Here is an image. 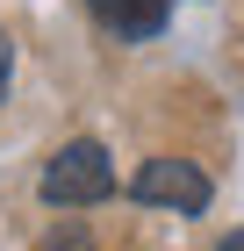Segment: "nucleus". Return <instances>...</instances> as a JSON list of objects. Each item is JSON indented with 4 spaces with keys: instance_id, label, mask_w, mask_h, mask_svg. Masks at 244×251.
Listing matches in <instances>:
<instances>
[{
    "instance_id": "f257e3e1",
    "label": "nucleus",
    "mask_w": 244,
    "mask_h": 251,
    "mask_svg": "<svg viewBox=\"0 0 244 251\" xmlns=\"http://www.w3.org/2000/svg\"><path fill=\"white\" fill-rule=\"evenodd\" d=\"M108 194H115V165H108V151H101L94 136L65 144V151L43 165V201H51V208H94Z\"/></svg>"
},
{
    "instance_id": "f03ea898",
    "label": "nucleus",
    "mask_w": 244,
    "mask_h": 251,
    "mask_svg": "<svg viewBox=\"0 0 244 251\" xmlns=\"http://www.w3.org/2000/svg\"><path fill=\"white\" fill-rule=\"evenodd\" d=\"M130 194L151 201V208H172V215H201L208 208V173L194 158H151V165H136Z\"/></svg>"
},
{
    "instance_id": "7ed1b4c3",
    "label": "nucleus",
    "mask_w": 244,
    "mask_h": 251,
    "mask_svg": "<svg viewBox=\"0 0 244 251\" xmlns=\"http://www.w3.org/2000/svg\"><path fill=\"white\" fill-rule=\"evenodd\" d=\"M94 15H101V29H115V36H158L165 29V0H94Z\"/></svg>"
},
{
    "instance_id": "20e7f679",
    "label": "nucleus",
    "mask_w": 244,
    "mask_h": 251,
    "mask_svg": "<svg viewBox=\"0 0 244 251\" xmlns=\"http://www.w3.org/2000/svg\"><path fill=\"white\" fill-rule=\"evenodd\" d=\"M36 251H94V230L86 223H57V230H43Z\"/></svg>"
},
{
    "instance_id": "39448f33",
    "label": "nucleus",
    "mask_w": 244,
    "mask_h": 251,
    "mask_svg": "<svg viewBox=\"0 0 244 251\" xmlns=\"http://www.w3.org/2000/svg\"><path fill=\"white\" fill-rule=\"evenodd\" d=\"M7 65H15V50H7V36H0V94H7Z\"/></svg>"
},
{
    "instance_id": "423d86ee",
    "label": "nucleus",
    "mask_w": 244,
    "mask_h": 251,
    "mask_svg": "<svg viewBox=\"0 0 244 251\" xmlns=\"http://www.w3.org/2000/svg\"><path fill=\"white\" fill-rule=\"evenodd\" d=\"M223 251H244V230H230V237H223Z\"/></svg>"
}]
</instances>
